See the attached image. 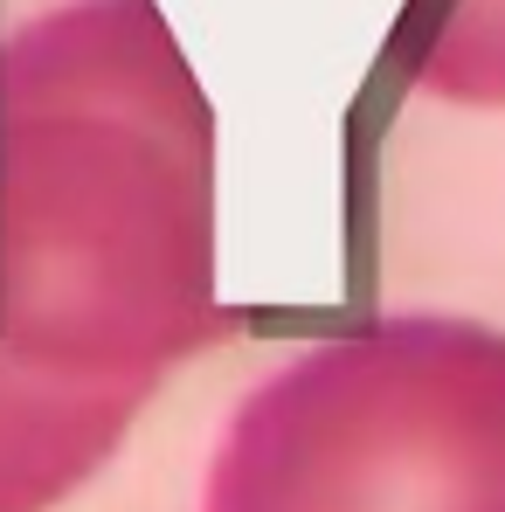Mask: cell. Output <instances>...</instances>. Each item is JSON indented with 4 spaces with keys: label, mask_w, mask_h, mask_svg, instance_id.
I'll return each instance as SVG.
<instances>
[{
    "label": "cell",
    "mask_w": 505,
    "mask_h": 512,
    "mask_svg": "<svg viewBox=\"0 0 505 512\" xmlns=\"http://www.w3.org/2000/svg\"><path fill=\"white\" fill-rule=\"evenodd\" d=\"M201 512H505V333L388 312L284 353L229 409Z\"/></svg>",
    "instance_id": "cell-2"
},
{
    "label": "cell",
    "mask_w": 505,
    "mask_h": 512,
    "mask_svg": "<svg viewBox=\"0 0 505 512\" xmlns=\"http://www.w3.org/2000/svg\"><path fill=\"white\" fill-rule=\"evenodd\" d=\"M395 70L436 104L505 111V0H402Z\"/></svg>",
    "instance_id": "cell-3"
},
{
    "label": "cell",
    "mask_w": 505,
    "mask_h": 512,
    "mask_svg": "<svg viewBox=\"0 0 505 512\" xmlns=\"http://www.w3.org/2000/svg\"><path fill=\"white\" fill-rule=\"evenodd\" d=\"M215 104L153 0L0 35V512H56L173 374L236 333Z\"/></svg>",
    "instance_id": "cell-1"
}]
</instances>
